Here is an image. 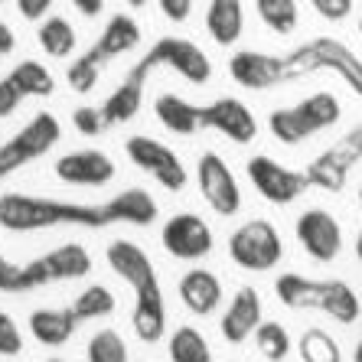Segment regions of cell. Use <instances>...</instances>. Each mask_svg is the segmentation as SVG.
I'll return each mask as SVG.
<instances>
[{"label": "cell", "instance_id": "f1b7e54d", "mask_svg": "<svg viewBox=\"0 0 362 362\" xmlns=\"http://www.w3.org/2000/svg\"><path fill=\"white\" fill-rule=\"evenodd\" d=\"M255 10L262 23L268 26L271 33L287 36L297 30V20H300V10H297V0H255Z\"/></svg>", "mask_w": 362, "mask_h": 362}, {"label": "cell", "instance_id": "4dcf8cb0", "mask_svg": "<svg viewBox=\"0 0 362 362\" xmlns=\"http://www.w3.org/2000/svg\"><path fill=\"white\" fill-rule=\"evenodd\" d=\"M255 346L268 362H284L291 353V333L274 320H262L255 329Z\"/></svg>", "mask_w": 362, "mask_h": 362}, {"label": "cell", "instance_id": "52a82bcc", "mask_svg": "<svg viewBox=\"0 0 362 362\" xmlns=\"http://www.w3.org/2000/svg\"><path fill=\"white\" fill-rule=\"evenodd\" d=\"M339 118H343V108H339L337 95L317 92L310 98L291 105V108H274L268 115V127L281 144H300L307 137L333 127Z\"/></svg>", "mask_w": 362, "mask_h": 362}, {"label": "cell", "instance_id": "ffe728a7", "mask_svg": "<svg viewBox=\"0 0 362 362\" xmlns=\"http://www.w3.org/2000/svg\"><path fill=\"white\" fill-rule=\"evenodd\" d=\"M258 323H262V294L255 287H238L232 303L222 313V323H219L222 337L238 346L258 329Z\"/></svg>", "mask_w": 362, "mask_h": 362}, {"label": "cell", "instance_id": "d6986e66", "mask_svg": "<svg viewBox=\"0 0 362 362\" xmlns=\"http://www.w3.org/2000/svg\"><path fill=\"white\" fill-rule=\"evenodd\" d=\"M56 177L72 186H105L115 180V160L105 151H72L56 160Z\"/></svg>", "mask_w": 362, "mask_h": 362}, {"label": "cell", "instance_id": "7402d4cb", "mask_svg": "<svg viewBox=\"0 0 362 362\" xmlns=\"http://www.w3.org/2000/svg\"><path fill=\"white\" fill-rule=\"evenodd\" d=\"M78 317L72 307H62V310H56V307H46V310H33L30 313V333H33L36 343L42 346H62L72 339V333H76L78 327Z\"/></svg>", "mask_w": 362, "mask_h": 362}, {"label": "cell", "instance_id": "ab89813d", "mask_svg": "<svg viewBox=\"0 0 362 362\" xmlns=\"http://www.w3.org/2000/svg\"><path fill=\"white\" fill-rule=\"evenodd\" d=\"M13 46H17V36H13V30H10L4 20H0V59H4V56H10V52H13Z\"/></svg>", "mask_w": 362, "mask_h": 362}, {"label": "cell", "instance_id": "e0dca14e", "mask_svg": "<svg viewBox=\"0 0 362 362\" xmlns=\"http://www.w3.org/2000/svg\"><path fill=\"white\" fill-rule=\"evenodd\" d=\"M228 76L235 78L242 88L252 92H264L284 82V59L281 56H268V52L242 49L228 59Z\"/></svg>", "mask_w": 362, "mask_h": 362}, {"label": "cell", "instance_id": "d590c367", "mask_svg": "<svg viewBox=\"0 0 362 362\" xmlns=\"http://www.w3.org/2000/svg\"><path fill=\"white\" fill-rule=\"evenodd\" d=\"M310 7L329 23H339L353 13V0H310Z\"/></svg>", "mask_w": 362, "mask_h": 362}, {"label": "cell", "instance_id": "f35d334b", "mask_svg": "<svg viewBox=\"0 0 362 362\" xmlns=\"http://www.w3.org/2000/svg\"><path fill=\"white\" fill-rule=\"evenodd\" d=\"M56 0H17V10L23 20H33V23H40V20L49 17V10Z\"/></svg>", "mask_w": 362, "mask_h": 362}, {"label": "cell", "instance_id": "8992f818", "mask_svg": "<svg viewBox=\"0 0 362 362\" xmlns=\"http://www.w3.org/2000/svg\"><path fill=\"white\" fill-rule=\"evenodd\" d=\"M281 59H284V82H294V78H303L310 72L329 69L339 78H346V85L362 98V59L346 42L333 40V36L303 42V46H297L294 52H287Z\"/></svg>", "mask_w": 362, "mask_h": 362}, {"label": "cell", "instance_id": "ee69618b", "mask_svg": "<svg viewBox=\"0 0 362 362\" xmlns=\"http://www.w3.org/2000/svg\"><path fill=\"white\" fill-rule=\"evenodd\" d=\"M144 4H147V0H127V7H134V10L144 7Z\"/></svg>", "mask_w": 362, "mask_h": 362}, {"label": "cell", "instance_id": "7bdbcfd3", "mask_svg": "<svg viewBox=\"0 0 362 362\" xmlns=\"http://www.w3.org/2000/svg\"><path fill=\"white\" fill-rule=\"evenodd\" d=\"M353 362H362V339L356 343V353H353Z\"/></svg>", "mask_w": 362, "mask_h": 362}, {"label": "cell", "instance_id": "2e32d148", "mask_svg": "<svg viewBox=\"0 0 362 362\" xmlns=\"http://www.w3.org/2000/svg\"><path fill=\"white\" fill-rule=\"evenodd\" d=\"M141 23H137L131 13H115V17L105 23V30L98 33V40L82 52V59L95 62V66H105L108 59H118L124 52L137 49L141 46Z\"/></svg>", "mask_w": 362, "mask_h": 362}, {"label": "cell", "instance_id": "30bf717a", "mask_svg": "<svg viewBox=\"0 0 362 362\" xmlns=\"http://www.w3.org/2000/svg\"><path fill=\"white\" fill-rule=\"evenodd\" d=\"M228 255L245 271H271L284 258V242H281V232L268 219H252L232 232Z\"/></svg>", "mask_w": 362, "mask_h": 362}, {"label": "cell", "instance_id": "d4e9b609", "mask_svg": "<svg viewBox=\"0 0 362 362\" xmlns=\"http://www.w3.org/2000/svg\"><path fill=\"white\" fill-rule=\"evenodd\" d=\"M36 42L40 49L52 59H69L78 46V36H76V26L69 23L66 17H46L40 20V30H36Z\"/></svg>", "mask_w": 362, "mask_h": 362}, {"label": "cell", "instance_id": "60d3db41", "mask_svg": "<svg viewBox=\"0 0 362 362\" xmlns=\"http://www.w3.org/2000/svg\"><path fill=\"white\" fill-rule=\"evenodd\" d=\"M72 7L82 13V17H98L105 10V0H72Z\"/></svg>", "mask_w": 362, "mask_h": 362}, {"label": "cell", "instance_id": "603a6c76", "mask_svg": "<svg viewBox=\"0 0 362 362\" xmlns=\"http://www.w3.org/2000/svg\"><path fill=\"white\" fill-rule=\"evenodd\" d=\"M242 30H245L242 0H209V7H206V33L212 36V42L232 46V42H238Z\"/></svg>", "mask_w": 362, "mask_h": 362}, {"label": "cell", "instance_id": "8fae6325", "mask_svg": "<svg viewBox=\"0 0 362 362\" xmlns=\"http://www.w3.org/2000/svg\"><path fill=\"white\" fill-rule=\"evenodd\" d=\"M245 170H248V180H252L255 189L268 202H274V206L294 202L297 196H303L313 186L310 177H307V170H303V173L300 170H291V167H284V163H278L274 157H268V153L252 157V160L245 163Z\"/></svg>", "mask_w": 362, "mask_h": 362}, {"label": "cell", "instance_id": "836d02e7", "mask_svg": "<svg viewBox=\"0 0 362 362\" xmlns=\"http://www.w3.org/2000/svg\"><path fill=\"white\" fill-rule=\"evenodd\" d=\"M72 124H76V131L85 137H98L108 131L105 115H101V105L98 108H95V105H78V108L72 111Z\"/></svg>", "mask_w": 362, "mask_h": 362}, {"label": "cell", "instance_id": "7dc6e473", "mask_svg": "<svg viewBox=\"0 0 362 362\" xmlns=\"http://www.w3.org/2000/svg\"><path fill=\"white\" fill-rule=\"evenodd\" d=\"M0 4H4V0H0Z\"/></svg>", "mask_w": 362, "mask_h": 362}, {"label": "cell", "instance_id": "7a4b0ae2", "mask_svg": "<svg viewBox=\"0 0 362 362\" xmlns=\"http://www.w3.org/2000/svg\"><path fill=\"white\" fill-rule=\"evenodd\" d=\"M108 258L111 271L118 274L121 281L131 284L134 291V313H131V323H134V333L141 343H160L163 333H167V303H163V287L157 278V268L147 258L141 245L127 242V238H115L108 245Z\"/></svg>", "mask_w": 362, "mask_h": 362}, {"label": "cell", "instance_id": "bcb514c9", "mask_svg": "<svg viewBox=\"0 0 362 362\" xmlns=\"http://www.w3.org/2000/svg\"><path fill=\"white\" fill-rule=\"evenodd\" d=\"M49 362H62V359H49Z\"/></svg>", "mask_w": 362, "mask_h": 362}, {"label": "cell", "instance_id": "3957f363", "mask_svg": "<svg viewBox=\"0 0 362 362\" xmlns=\"http://www.w3.org/2000/svg\"><path fill=\"white\" fill-rule=\"evenodd\" d=\"M56 226H78V228H105L118 226V216L111 202L85 206V202H62L46 196L26 193H4L0 196V228L7 232H40Z\"/></svg>", "mask_w": 362, "mask_h": 362}, {"label": "cell", "instance_id": "484cf974", "mask_svg": "<svg viewBox=\"0 0 362 362\" xmlns=\"http://www.w3.org/2000/svg\"><path fill=\"white\" fill-rule=\"evenodd\" d=\"M7 76H10V82L23 92V98H49V95L56 92V78H52V72L36 59L17 62Z\"/></svg>", "mask_w": 362, "mask_h": 362}, {"label": "cell", "instance_id": "f6af8a7d", "mask_svg": "<svg viewBox=\"0 0 362 362\" xmlns=\"http://www.w3.org/2000/svg\"><path fill=\"white\" fill-rule=\"evenodd\" d=\"M359 36H362V20H359Z\"/></svg>", "mask_w": 362, "mask_h": 362}, {"label": "cell", "instance_id": "d6a6232c", "mask_svg": "<svg viewBox=\"0 0 362 362\" xmlns=\"http://www.w3.org/2000/svg\"><path fill=\"white\" fill-rule=\"evenodd\" d=\"M98 76H101V66L82 59V56H78V59H72V62H69V69H66L69 88H72V92H78V95L92 92L95 85H98Z\"/></svg>", "mask_w": 362, "mask_h": 362}, {"label": "cell", "instance_id": "b9f144b4", "mask_svg": "<svg viewBox=\"0 0 362 362\" xmlns=\"http://www.w3.org/2000/svg\"><path fill=\"white\" fill-rule=\"evenodd\" d=\"M359 212H362V189H359ZM356 258L362 262V228H359V238H356Z\"/></svg>", "mask_w": 362, "mask_h": 362}, {"label": "cell", "instance_id": "e575fe53", "mask_svg": "<svg viewBox=\"0 0 362 362\" xmlns=\"http://www.w3.org/2000/svg\"><path fill=\"white\" fill-rule=\"evenodd\" d=\"M23 353V337L10 313L0 310V356H20Z\"/></svg>", "mask_w": 362, "mask_h": 362}, {"label": "cell", "instance_id": "6da1fadb", "mask_svg": "<svg viewBox=\"0 0 362 362\" xmlns=\"http://www.w3.org/2000/svg\"><path fill=\"white\" fill-rule=\"evenodd\" d=\"M153 115L173 134H196V131H219L235 144H252L258 137V121L252 108L238 98H216L209 105H193L183 95H157Z\"/></svg>", "mask_w": 362, "mask_h": 362}, {"label": "cell", "instance_id": "5b68a950", "mask_svg": "<svg viewBox=\"0 0 362 362\" xmlns=\"http://www.w3.org/2000/svg\"><path fill=\"white\" fill-rule=\"evenodd\" d=\"M274 294L291 310H323L337 323L359 320V297L346 281H313L303 274H281L274 284Z\"/></svg>", "mask_w": 362, "mask_h": 362}, {"label": "cell", "instance_id": "277c9868", "mask_svg": "<svg viewBox=\"0 0 362 362\" xmlns=\"http://www.w3.org/2000/svg\"><path fill=\"white\" fill-rule=\"evenodd\" d=\"M88 271H92V255L76 242L59 245V248H52L42 258H33L26 264H13L0 252V291L4 294H23V291L59 284V281H78Z\"/></svg>", "mask_w": 362, "mask_h": 362}, {"label": "cell", "instance_id": "74e56055", "mask_svg": "<svg viewBox=\"0 0 362 362\" xmlns=\"http://www.w3.org/2000/svg\"><path fill=\"white\" fill-rule=\"evenodd\" d=\"M193 4H196V0H157L160 13L167 20H173V23H186V20H189V13H193Z\"/></svg>", "mask_w": 362, "mask_h": 362}, {"label": "cell", "instance_id": "9a60e30c", "mask_svg": "<svg viewBox=\"0 0 362 362\" xmlns=\"http://www.w3.org/2000/svg\"><path fill=\"white\" fill-rule=\"evenodd\" d=\"M297 242L303 245V252L310 255L313 262H333L343 252V228L333 219V212L327 209H307L297 216Z\"/></svg>", "mask_w": 362, "mask_h": 362}, {"label": "cell", "instance_id": "ba28073f", "mask_svg": "<svg viewBox=\"0 0 362 362\" xmlns=\"http://www.w3.org/2000/svg\"><path fill=\"white\" fill-rule=\"evenodd\" d=\"M62 137V124L56 115L40 111L20 127L10 141L0 144V180H7L10 173H17L20 167L40 160L42 153H49Z\"/></svg>", "mask_w": 362, "mask_h": 362}, {"label": "cell", "instance_id": "1f68e13d", "mask_svg": "<svg viewBox=\"0 0 362 362\" xmlns=\"http://www.w3.org/2000/svg\"><path fill=\"white\" fill-rule=\"evenodd\" d=\"M88 362H127V346L115 329H98L85 346Z\"/></svg>", "mask_w": 362, "mask_h": 362}, {"label": "cell", "instance_id": "83f0119b", "mask_svg": "<svg viewBox=\"0 0 362 362\" xmlns=\"http://www.w3.org/2000/svg\"><path fill=\"white\" fill-rule=\"evenodd\" d=\"M297 353H300L303 362H343L339 343L320 327L303 329L300 339H297Z\"/></svg>", "mask_w": 362, "mask_h": 362}, {"label": "cell", "instance_id": "5bb4252c", "mask_svg": "<svg viewBox=\"0 0 362 362\" xmlns=\"http://www.w3.org/2000/svg\"><path fill=\"white\" fill-rule=\"evenodd\" d=\"M160 245L180 262H196V258H206L212 252L216 238H212L209 222L199 219L196 212H177L160 228Z\"/></svg>", "mask_w": 362, "mask_h": 362}, {"label": "cell", "instance_id": "cb8c5ba5", "mask_svg": "<svg viewBox=\"0 0 362 362\" xmlns=\"http://www.w3.org/2000/svg\"><path fill=\"white\" fill-rule=\"evenodd\" d=\"M108 202H111V209H115V216H118V222H127V226H153L157 216H160L157 199L147 189H141V186H131V189L118 193Z\"/></svg>", "mask_w": 362, "mask_h": 362}, {"label": "cell", "instance_id": "4316f807", "mask_svg": "<svg viewBox=\"0 0 362 362\" xmlns=\"http://www.w3.org/2000/svg\"><path fill=\"white\" fill-rule=\"evenodd\" d=\"M170 362H212V349L196 327H180L170 337Z\"/></svg>", "mask_w": 362, "mask_h": 362}, {"label": "cell", "instance_id": "ac0fdd59", "mask_svg": "<svg viewBox=\"0 0 362 362\" xmlns=\"http://www.w3.org/2000/svg\"><path fill=\"white\" fill-rule=\"evenodd\" d=\"M147 78L151 72L134 62V66L127 69V76L118 82V88L108 95V98L101 101V115H105V124L115 127V124H127V121L137 118V111L144 105V88H147Z\"/></svg>", "mask_w": 362, "mask_h": 362}, {"label": "cell", "instance_id": "7c38bea8", "mask_svg": "<svg viewBox=\"0 0 362 362\" xmlns=\"http://www.w3.org/2000/svg\"><path fill=\"white\" fill-rule=\"evenodd\" d=\"M124 151H127V157H131V163H134L137 170H144L147 177L157 180L163 189L180 193L186 186V167L177 153H173V147L153 141V137L134 134L124 141Z\"/></svg>", "mask_w": 362, "mask_h": 362}, {"label": "cell", "instance_id": "44dd1931", "mask_svg": "<svg viewBox=\"0 0 362 362\" xmlns=\"http://www.w3.org/2000/svg\"><path fill=\"white\" fill-rule=\"evenodd\" d=\"M180 300L189 313L196 317H209V313L219 310L222 303V281L212 274V271H186L183 278H180Z\"/></svg>", "mask_w": 362, "mask_h": 362}, {"label": "cell", "instance_id": "9c48e42d", "mask_svg": "<svg viewBox=\"0 0 362 362\" xmlns=\"http://www.w3.org/2000/svg\"><path fill=\"white\" fill-rule=\"evenodd\" d=\"M137 62H141L147 72H153V69H170V72H177V76L186 78L189 85H206L212 78L209 56H206L193 40H183V36H160Z\"/></svg>", "mask_w": 362, "mask_h": 362}, {"label": "cell", "instance_id": "8d00e7d4", "mask_svg": "<svg viewBox=\"0 0 362 362\" xmlns=\"http://www.w3.org/2000/svg\"><path fill=\"white\" fill-rule=\"evenodd\" d=\"M20 101H23V92L10 82V76H4L0 78V118H10L20 108Z\"/></svg>", "mask_w": 362, "mask_h": 362}, {"label": "cell", "instance_id": "4fadbf2b", "mask_svg": "<svg viewBox=\"0 0 362 362\" xmlns=\"http://www.w3.org/2000/svg\"><path fill=\"white\" fill-rule=\"evenodd\" d=\"M196 180H199V193H202V199L209 202V209H216L219 216H235L242 209L238 180L219 153H212V151L202 153L199 163H196Z\"/></svg>", "mask_w": 362, "mask_h": 362}, {"label": "cell", "instance_id": "f546056e", "mask_svg": "<svg viewBox=\"0 0 362 362\" xmlns=\"http://www.w3.org/2000/svg\"><path fill=\"white\" fill-rule=\"evenodd\" d=\"M115 307H118V300H115V294H111L105 284L85 287L82 294L72 300V310H76L78 320H98V317H111V313H115Z\"/></svg>", "mask_w": 362, "mask_h": 362}]
</instances>
